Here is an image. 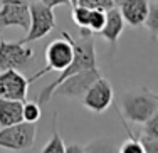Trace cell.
Masks as SVG:
<instances>
[{
	"label": "cell",
	"instance_id": "cell-1",
	"mask_svg": "<svg viewBox=\"0 0 158 153\" xmlns=\"http://www.w3.org/2000/svg\"><path fill=\"white\" fill-rule=\"evenodd\" d=\"M73 46H74V59L69 66L64 71H61L59 77L54 81L52 84L46 86L39 94V104H46L49 99H52L54 96V89L62 83L64 79H67L73 74H77L81 71L86 69H96L98 62H96V49H94V40H93V32L89 29H81V35L79 39H73Z\"/></svg>",
	"mask_w": 158,
	"mask_h": 153
},
{
	"label": "cell",
	"instance_id": "cell-2",
	"mask_svg": "<svg viewBox=\"0 0 158 153\" xmlns=\"http://www.w3.org/2000/svg\"><path fill=\"white\" fill-rule=\"evenodd\" d=\"M158 110V96L150 89L130 91L121 99V113L126 119L138 125H145Z\"/></svg>",
	"mask_w": 158,
	"mask_h": 153
},
{
	"label": "cell",
	"instance_id": "cell-3",
	"mask_svg": "<svg viewBox=\"0 0 158 153\" xmlns=\"http://www.w3.org/2000/svg\"><path fill=\"white\" fill-rule=\"evenodd\" d=\"M73 59H74V46H73V40H71V34L62 31L61 39L52 40L46 47V68L34 74L31 79H29V83L37 81L39 77L46 76L51 71L61 72V71H64L73 62Z\"/></svg>",
	"mask_w": 158,
	"mask_h": 153
},
{
	"label": "cell",
	"instance_id": "cell-4",
	"mask_svg": "<svg viewBox=\"0 0 158 153\" xmlns=\"http://www.w3.org/2000/svg\"><path fill=\"white\" fill-rule=\"evenodd\" d=\"M35 123L20 121L17 125L0 128V148L12 151H24L34 147L35 141Z\"/></svg>",
	"mask_w": 158,
	"mask_h": 153
},
{
	"label": "cell",
	"instance_id": "cell-5",
	"mask_svg": "<svg viewBox=\"0 0 158 153\" xmlns=\"http://www.w3.org/2000/svg\"><path fill=\"white\" fill-rule=\"evenodd\" d=\"M56 27L54 9L44 5L42 2L31 3V25H29L27 35L20 40L22 44H31L46 37L52 29Z\"/></svg>",
	"mask_w": 158,
	"mask_h": 153
},
{
	"label": "cell",
	"instance_id": "cell-6",
	"mask_svg": "<svg viewBox=\"0 0 158 153\" xmlns=\"http://www.w3.org/2000/svg\"><path fill=\"white\" fill-rule=\"evenodd\" d=\"M98 77H101L99 69H86L77 74H73L67 79H64L57 88L54 89V96H66L71 99H82L84 93L91 88ZM52 96V98H54Z\"/></svg>",
	"mask_w": 158,
	"mask_h": 153
},
{
	"label": "cell",
	"instance_id": "cell-7",
	"mask_svg": "<svg viewBox=\"0 0 158 153\" xmlns=\"http://www.w3.org/2000/svg\"><path fill=\"white\" fill-rule=\"evenodd\" d=\"M34 51L29 46L19 42L0 40V71L7 69H25L32 61Z\"/></svg>",
	"mask_w": 158,
	"mask_h": 153
},
{
	"label": "cell",
	"instance_id": "cell-8",
	"mask_svg": "<svg viewBox=\"0 0 158 153\" xmlns=\"http://www.w3.org/2000/svg\"><path fill=\"white\" fill-rule=\"evenodd\" d=\"M31 25V5L24 0H3L0 7V29L20 27L29 31Z\"/></svg>",
	"mask_w": 158,
	"mask_h": 153
},
{
	"label": "cell",
	"instance_id": "cell-9",
	"mask_svg": "<svg viewBox=\"0 0 158 153\" xmlns=\"http://www.w3.org/2000/svg\"><path fill=\"white\" fill-rule=\"evenodd\" d=\"M113 96L114 94H113L111 83L108 79H104V77H98L94 83L91 84V88L84 93L81 101L84 104V108H88L89 111L99 114L111 106Z\"/></svg>",
	"mask_w": 158,
	"mask_h": 153
},
{
	"label": "cell",
	"instance_id": "cell-10",
	"mask_svg": "<svg viewBox=\"0 0 158 153\" xmlns=\"http://www.w3.org/2000/svg\"><path fill=\"white\" fill-rule=\"evenodd\" d=\"M29 79H25L19 69L0 71V98L20 99L27 98Z\"/></svg>",
	"mask_w": 158,
	"mask_h": 153
},
{
	"label": "cell",
	"instance_id": "cell-11",
	"mask_svg": "<svg viewBox=\"0 0 158 153\" xmlns=\"http://www.w3.org/2000/svg\"><path fill=\"white\" fill-rule=\"evenodd\" d=\"M118 7L126 24L133 25V27L145 25L150 10V0H121Z\"/></svg>",
	"mask_w": 158,
	"mask_h": 153
},
{
	"label": "cell",
	"instance_id": "cell-12",
	"mask_svg": "<svg viewBox=\"0 0 158 153\" xmlns=\"http://www.w3.org/2000/svg\"><path fill=\"white\" fill-rule=\"evenodd\" d=\"M125 24L126 22H125V19H123L121 12H119V9L113 7V9H110L106 12V24H104L103 31L99 32V35L103 37L104 40H108L111 46H116L119 35L125 31Z\"/></svg>",
	"mask_w": 158,
	"mask_h": 153
},
{
	"label": "cell",
	"instance_id": "cell-13",
	"mask_svg": "<svg viewBox=\"0 0 158 153\" xmlns=\"http://www.w3.org/2000/svg\"><path fill=\"white\" fill-rule=\"evenodd\" d=\"M24 101L0 98V128L24 121Z\"/></svg>",
	"mask_w": 158,
	"mask_h": 153
},
{
	"label": "cell",
	"instance_id": "cell-14",
	"mask_svg": "<svg viewBox=\"0 0 158 153\" xmlns=\"http://www.w3.org/2000/svg\"><path fill=\"white\" fill-rule=\"evenodd\" d=\"M91 10L93 9H89L86 5H81V3L73 5V20L79 29H88L89 19H91Z\"/></svg>",
	"mask_w": 158,
	"mask_h": 153
},
{
	"label": "cell",
	"instance_id": "cell-15",
	"mask_svg": "<svg viewBox=\"0 0 158 153\" xmlns=\"http://www.w3.org/2000/svg\"><path fill=\"white\" fill-rule=\"evenodd\" d=\"M42 153H66V145H64L61 133H59L57 126L52 128V135L49 138V141L44 145Z\"/></svg>",
	"mask_w": 158,
	"mask_h": 153
},
{
	"label": "cell",
	"instance_id": "cell-16",
	"mask_svg": "<svg viewBox=\"0 0 158 153\" xmlns=\"http://www.w3.org/2000/svg\"><path fill=\"white\" fill-rule=\"evenodd\" d=\"M145 27L148 29L153 39H158V3L152 2V0H150V10H148V17L145 20Z\"/></svg>",
	"mask_w": 158,
	"mask_h": 153
},
{
	"label": "cell",
	"instance_id": "cell-17",
	"mask_svg": "<svg viewBox=\"0 0 158 153\" xmlns=\"http://www.w3.org/2000/svg\"><path fill=\"white\" fill-rule=\"evenodd\" d=\"M104 24H106V12H104V10H99V9H93L88 29L93 34H99V32L103 31Z\"/></svg>",
	"mask_w": 158,
	"mask_h": 153
},
{
	"label": "cell",
	"instance_id": "cell-18",
	"mask_svg": "<svg viewBox=\"0 0 158 153\" xmlns=\"http://www.w3.org/2000/svg\"><path fill=\"white\" fill-rule=\"evenodd\" d=\"M22 113H24V121L37 123L40 119V104L34 101L24 103V111Z\"/></svg>",
	"mask_w": 158,
	"mask_h": 153
},
{
	"label": "cell",
	"instance_id": "cell-19",
	"mask_svg": "<svg viewBox=\"0 0 158 153\" xmlns=\"http://www.w3.org/2000/svg\"><path fill=\"white\" fill-rule=\"evenodd\" d=\"M77 3H81V5H86V7H89V9L104 10V12H108L110 9L116 7V3L113 2V0H77ZM74 5H76V3H74Z\"/></svg>",
	"mask_w": 158,
	"mask_h": 153
},
{
	"label": "cell",
	"instance_id": "cell-20",
	"mask_svg": "<svg viewBox=\"0 0 158 153\" xmlns=\"http://www.w3.org/2000/svg\"><path fill=\"white\" fill-rule=\"evenodd\" d=\"M121 153H145V147H143L141 140L138 138H130L119 147Z\"/></svg>",
	"mask_w": 158,
	"mask_h": 153
},
{
	"label": "cell",
	"instance_id": "cell-21",
	"mask_svg": "<svg viewBox=\"0 0 158 153\" xmlns=\"http://www.w3.org/2000/svg\"><path fill=\"white\" fill-rule=\"evenodd\" d=\"M143 135L150 136V138H156L158 140V110L155 111V114L145 123V131H143Z\"/></svg>",
	"mask_w": 158,
	"mask_h": 153
},
{
	"label": "cell",
	"instance_id": "cell-22",
	"mask_svg": "<svg viewBox=\"0 0 158 153\" xmlns=\"http://www.w3.org/2000/svg\"><path fill=\"white\" fill-rule=\"evenodd\" d=\"M141 143L145 147V151L148 153H158V140L156 138H150V136H141Z\"/></svg>",
	"mask_w": 158,
	"mask_h": 153
},
{
	"label": "cell",
	"instance_id": "cell-23",
	"mask_svg": "<svg viewBox=\"0 0 158 153\" xmlns=\"http://www.w3.org/2000/svg\"><path fill=\"white\" fill-rule=\"evenodd\" d=\"M40 2H42L44 5L51 7V9H56V7H59V5H71L73 7V2H71V0H40Z\"/></svg>",
	"mask_w": 158,
	"mask_h": 153
},
{
	"label": "cell",
	"instance_id": "cell-24",
	"mask_svg": "<svg viewBox=\"0 0 158 153\" xmlns=\"http://www.w3.org/2000/svg\"><path fill=\"white\" fill-rule=\"evenodd\" d=\"M113 2H114V3H116V5H118V3H119V2H121V0H113Z\"/></svg>",
	"mask_w": 158,
	"mask_h": 153
},
{
	"label": "cell",
	"instance_id": "cell-25",
	"mask_svg": "<svg viewBox=\"0 0 158 153\" xmlns=\"http://www.w3.org/2000/svg\"><path fill=\"white\" fill-rule=\"evenodd\" d=\"M71 2H73V5H74V3H77V0H71Z\"/></svg>",
	"mask_w": 158,
	"mask_h": 153
},
{
	"label": "cell",
	"instance_id": "cell-26",
	"mask_svg": "<svg viewBox=\"0 0 158 153\" xmlns=\"http://www.w3.org/2000/svg\"><path fill=\"white\" fill-rule=\"evenodd\" d=\"M152 2H156V3H158V0H152Z\"/></svg>",
	"mask_w": 158,
	"mask_h": 153
},
{
	"label": "cell",
	"instance_id": "cell-27",
	"mask_svg": "<svg viewBox=\"0 0 158 153\" xmlns=\"http://www.w3.org/2000/svg\"><path fill=\"white\" fill-rule=\"evenodd\" d=\"M0 40H2V39H0Z\"/></svg>",
	"mask_w": 158,
	"mask_h": 153
}]
</instances>
